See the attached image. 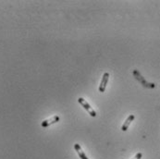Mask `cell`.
<instances>
[{
  "label": "cell",
  "mask_w": 160,
  "mask_h": 159,
  "mask_svg": "<svg viewBox=\"0 0 160 159\" xmlns=\"http://www.w3.org/2000/svg\"><path fill=\"white\" fill-rule=\"evenodd\" d=\"M142 157H143V154H142V153H138V154H136V156H135L133 159H141L142 158Z\"/></svg>",
  "instance_id": "obj_7"
},
{
  "label": "cell",
  "mask_w": 160,
  "mask_h": 159,
  "mask_svg": "<svg viewBox=\"0 0 160 159\" xmlns=\"http://www.w3.org/2000/svg\"><path fill=\"white\" fill-rule=\"evenodd\" d=\"M108 79H109V73H107V72L104 73L103 77H102V80H101V82H100V85H99V92L100 93L105 92L107 84L108 82Z\"/></svg>",
  "instance_id": "obj_3"
},
{
  "label": "cell",
  "mask_w": 160,
  "mask_h": 159,
  "mask_svg": "<svg viewBox=\"0 0 160 159\" xmlns=\"http://www.w3.org/2000/svg\"><path fill=\"white\" fill-rule=\"evenodd\" d=\"M74 148H75L76 152L78 153V155H79L80 158H81V159H88V157H86V155H85V154L83 153V151H82V147L80 146V144H76L74 145Z\"/></svg>",
  "instance_id": "obj_6"
},
{
  "label": "cell",
  "mask_w": 160,
  "mask_h": 159,
  "mask_svg": "<svg viewBox=\"0 0 160 159\" xmlns=\"http://www.w3.org/2000/svg\"><path fill=\"white\" fill-rule=\"evenodd\" d=\"M133 73V76L135 77V79H136L137 81H139L140 83H141L143 86H145V87H146V88H155V87H156V84H155V83L148 82L147 81H145V79L142 76V74H141L137 69H134Z\"/></svg>",
  "instance_id": "obj_1"
},
{
  "label": "cell",
  "mask_w": 160,
  "mask_h": 159,
  "mask_svg": "<svg viewBox=\"0 0 160 159\" xmlns=\"http://www.w3.org/2000/svg\"><path fill=\"white\" fill-rule=\"evenodd\" d=\"M59 120H60V118H59L58 116H54V117H52V118H50V119H48L44 120V121L42 122L41 126H42L43 128H46V127H48V126H50V125H52V124L57 123Z\"/></svg>",
  "instance_id": "obj_4"
},
{
  "label": "cell",
  "mask_w": 160,
  "mask_h": 159,
  "mask_svg": "<svg viewBox=\"0 0 160 159\" xmlns=\"http://www.w3.org/2000/svg\"><path fill=\"white\" fill-rule=\"evenodd\" d=\"M134 119H135V117H134V115H130L128 118H127V119L125 120V122L123 123V125H122V127H121V131L122 132H126L127 130H128V128L130 127V125H131V123L134 120Z\"/></svg>",
  "instance_id": "obj_5"
},
{
  "label": "cell",
  "mask_w": 160,
  "mask_h": 159,
  "mask_svg": "<svg viewBox=\"0 0 160 159\" xmlns=\"http://www.w3.org/2000/svg\"><path fill=\"white\" fill-rule=\"evenodd\" d=\"M78 102L81 104V106L88 112V114H90V116L91 117H96V112L93 109V107L90 106V104L84 99V98H82V97H80L79 99H78Z\"/></svg>",
  "instance_id": "obj_2"
}]
</instances>
